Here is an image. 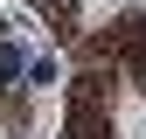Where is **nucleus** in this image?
Returning a JSON list of instances; mask_svg holds the SVG:
<instances>
[{
	"label": "nucleus",
	"instance_id": "obj_1",
	"mask_svg": "<svg viewBox=\"0 0 146 139\" xmlns=\"http://www.w3.org/2000/svg\"><path fill=\"white\" fill-rule=\"evenodd\" d=\"M63 139H111V118L98 104V77H77V91H70V132Z\"/></svg>",
	"mask_w": 146,
	"mask_h": 139
},
{
	"label": "nucleus",
	"instance_id": "obj_4",
	"mask_svg": "<svg viewBox=\"0 0 146 139\" xmlns=\"http://www.w3.org/2000/svg\"><path fill=\"white\" fill-rule=\"evenodd\" d=\"M14 70H21V49H14V42H0V83H7Z\"/></svg>",
	"mask_w": 146,
	"mask_h": 139
},
{
	"label": "nucleus",
	"instance_id": "obj_3",
	"mask_svg": "<svg viewBox=\"0 0 146 139\" xmlns=\"http://www.w3.org/2000/svg\"><path fill=\"white\" fill-rule=\"evenodd\" d=\"M35 7H42V21H56V35L77 28V0H35Z\"/></svg>",
	"mask_w": 146,
	"mask_h": 139
},
{
	"label": "nucleus",
	"instance_id": "obj_2",
	"mask_svg": "<svg viewBox=\"0 0 146 139\" xmlns=\"http://www.w3.org/2000/svg\"><path fill=\"white\" fill-rule=\"evenodd\" d=\"M111 63L146 91V14H125V21L111 28Z\"/></svg>",
	"mask_w": 146,
	"mask_h": 139
}]
</instances>
